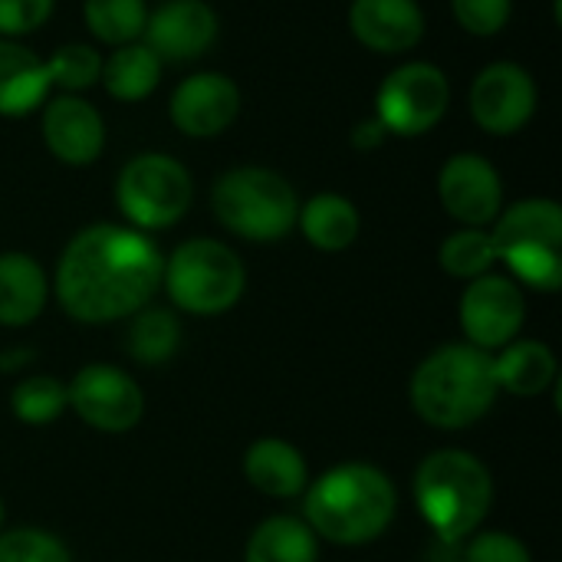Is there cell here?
<instances>
[{"label": "cell", "mask_w": 562, "mask_h": 562, "mask_svg": "<svg viewBox=\"0 0 562 562\" xmlns=\"http://www.w3.org/2000/svg\"><path fill=\"white\" fill-rule=\"evenodd\" d=\"M161 283L178 310L194 316H221L240 303L247 270L221 240L198 237L175 247L161 270Z\"/></svg>", "instance_id": "obj_7"}, {"label": "cell", "mask_w": 562, "mask_h": 562, "mask_svg": "<svg viewBox=\"0 0 562 562\" xmlns=\"http://www.w3.org/2000/svg\"><path fill=\"white\" fill-rule=\"evenodd\" d=\"M66 398L69 408L102 435H125L145 415L142 385L128 372L105 362L82 366L66 385Z\"/></svg>", "instance_id": "obj_10"}, {"label": "cell", "mask_w": 562, "mask_h": 562, "mask_svg": "<svg viewBox=\"0 0 562 562\" xmlns=\"http://www.w3.org/2000/svg\"><path fill=\"white\" fill-rule=\"evenodd\" d=\"M451 102L448 76L431 63H405L379 86L375 119L392 135H425L431 132Z\"/></svg>", "instance_id": "obj_9"}, {"label": "cell", "mask_w": 562, "mask_h": 562, "mask_svg": "<svg viewBox=\"0 0 562 562\" xmlns=\"http://www.w3.org/2000/svg\"><path fill=\"white\" fill-rule=\"evenodd\" d=\"M458 23L474 36H494L507 26L514 0H451Z\"/></svg>", "instance_id": "obj_31"}, {"label": "cell", "mask_w": 562, "mask_h": 562, "mask_svg": "<svg viewBox=\"0 0 562 562\" xmlns=\"http://www.w3.org/2000/svg\"><path fill=\"white\" fill-rule=\"evenodd\" d=\"M69 408L66 385L53 375L20 379L10 392V412L26 425H49Z\"/></svg>", "instance_id": "obj_28"}, {"label": "cell", "mask_w": 562, "mask_h": 562, "mask_svg": "<svg viewBox=\"0 0 562 562\" xmlns=\"http://www.w3.org/2000/svg\"><path fill=\"white\" fill-rule=\"evenodd\" d=\"M0 562H69V550L46 530H10L0 533Z\"/></svg>", "instance_id": "obj_30"}, {"label": "cell", "mask_w": 562, "mask_h": 562, "mask_svg": "<svg viewBox=\"0 0 562 562\" xmlns=\"http://www.w3.org/2000/svg\"><path fill=\"white\" fill-rule=\"evenodd\" d=\"M46 148L66 165H92L105 145V125L95 105L79 95H56L43 109Z\"/></svg>", "instance_id": "obj_16"}, {"label": "cell", "mask_w": 562, "mask_h": 562, "mask_svg": "<svg viewBox=\"0 0 562 562\" xmlns=\"http://www.w3.org/2000/svg\"><path fill=\"white\" fill-rule=\"evenodd\" d=\"M99 79L119 102H138L155 92L161 79V59L145 43H125L109 59H102Z\"/></svg>", "instance_id": "obj_24"}, {"label": "cell", "mask_w": 562, "mask_h": 562, "mask_svg": "<svg viewBox=\"0 0 562 562\" xmlns=\"http://www.w3.org/2000/svg\"><path fill=\"white\" fill-rule=\"evenodd\" d=\"M349 26L375 53H405L425 36V13L415 0H352Z\"/></svg>", "instance_id": "obj_17"}, {"label": "cell", "mask_w": 562, "mask_h": 562, "mask_svg": "<svg viewBox=\"0 0 562 562\" xmlns=\"http://www.w3.org/2000/svg\"><path fill=\"white\" fill-rule=\"evenodd\" d=\"M145 46L165 63H188L217 40V13L204 0H168L145 23Z\"/></svg>", "instance_id": "obj_14"}, {"label": "cell", "mask_w": 562, "mask_h": 562, "mask_svg": "<svg viewBox=\"0 0 562 562\" xmlns=\"http://www.w3.org/2000/svg\"><path fill=\"white\" fill-rule=\"evenodd\" d=\"M303 237L326 254H339L356 244L359 237V211L342 194H316L300 207L296 217Z\"/></svg>", "instance_id": "obj_22"}, {"label": "cell", "mask_w": 562, "mask_h": 562, "mask_svg": "<svg viewBox=\"0 0 562 562\" xmlns=\"http://www.w3.org/2000/svg\"><path fill=\"white\" fill-rule=\"evenodd\" d=\"M82 16L95 40L109 46H125L145 33L148 7L145 0H86Z\"/></svg>", "instance_id": "obj_26"}, {"label": "cell", "mask_w": 562, "mask_h": 562, "mask_svg": "<svg viewBox=\"0 0 562 562\" xmlns=\"http://www.w3.org/2000/svg\"><path fill=\"white\" fill-rule=\"evenodd\" d=\"M194 198L188 168L178 158L148 151L135 155L115 181V201L135 231H161L178 224Z\"/></svg>", "instance_id": "obj_8"}, {"label": "cell", "mask_w": 562, "mask_h": 562, "mask_svg": "<svg viewBox=\"0 0 562 562\" xmlns=\"http://www.w3.org/2000/svg\"><path fill=\"white\" fill-rule=\"evenodd\" d=\"M494 263H497V250H494L491 231H484V227H464L441 244V267L454 280L471 283L477 277L491 273Z\"/></svg>", "instance_id": "obj_27"}, {"label": "cell", "mask_w": 562, "mask_h": 562, "mask_svg": "<svg viewBox=\"0 0 562 562\" xmlns=\"http://www.w3.org/2000/svg\"><path fill=\"white\" fill-rule=\"evenodd\" d=\"M53 89L46 59H40L33 49L0 40V115H26L36 105L46 102Z\"/></svg>", "instance_id": "obj_19"}, {"label": "cell", "mask_w": 562, "mask_h": 562, "mask_svg": "<svg viewBox=\"0 0 562 562\" xmlns=\"http://www.w3.org/2000/svg\"><path fill=\"white\" fill-rule=\"evenodd\" d=\"M46 69H49L53 86H63L69 92H79V89H89L92 82H99L102 56L95 49L82 46V43H69V46H59L46 59Z\"/></svg>", "instance_id": "obj_29"}, {"label": "cell", "mask_w": 562, "mask_h": 562, "mask_svg": "<svg viewBox=\"0 0 562 562\" xmlns=\"http://www.w3.org/2000/svg\"><path fill=\"white\" fill-rule=\"evenodd\" d=\"M49 300L43 267L26 254H0V326H30Z\"/></svg>", "instance_id": "obj_20"}, {"label": "cell", "mask_w": 562, "mask_h": 562, "mask_svg": "<svg viewBox=\"0 0 562 562\" xmlns=\"http://www.w3.org/2000/svg\"><path fill=\"white\" fill-rule=\"evenodd\" d=\"M128 356L142 366L168 362L181 346V326L168 310H138L125 336Z\"/></svg>", "instance_id": "obj_25"}, {"label": "cell", "mask_w": 562, "mask_h": 562, "mask_svg": "<svg viewBox=\"0 0 562 562\" xmlns=\"http://www.w3.org/2000/svg\"><path fill=\"white\" fill-rule=\"evenodd\" d=\"M412 491L422 520L448 543L477 533L494 501L487 464L461 448H441L428 454L415 471Z\"/></svg>", "instance_id": "obj_4"}, {"label": "cell", "mask_w": 562, "mask_h": 562, "mask_svg": "<svg viewBox=\"0 0 562 562\" xmlns=\"http://www.w3.org/2000/svg\"><path fill=\"white\" fill-rule=\"evenodd\" d=\"M408 395L422 422L445 431L471 428L501 395L494 356L471 342H448L415 369Z\"/></svg>", "instance_id": "obj_3"}, {"label": "cell", "mask_w": 562, "mask_h": 562, "mask_svg": "<svg viewBox=\"0 0 562 562\" xmlns=\"http://www.w3.org/2000/svg\"><path fill=\"white\" fill-rule=\"evenodd\" d=\"M30 362V352L26 349H7V352H0V369H20V366H26Z\"/></svg>", "instance_id": "obj_35"}, {"label": "cell", "mask_w": 562, "mask_h": 562, "mask_svg": "<svg viewBox=\"0 0 562 562\" xmlns=\"http://www.w3.org/2000/svg\"><path fill=\"white\" fill-rule=\"evenodd\" d=\"M53 13V0H0V40L40 30Z\"/></svg>", "instance_id": "obj_32"}, {"label": "cell", "mask_w": 562, "mask_h": 562, "mask_svg": "<svg viewBox=\"0 0 562 562\" xmlns=\"http://www.w3.org/2000/svg\"><path fill=\"white\" fill-rule=\"evenodd\" d=\"M385 135L389 132H385V125L379 119H366L362 125L352 128V145L362 148V151H369V148H379L385 142Z\"/></svg>", "instance_id": "obj_34"}, {"label": "cell", "mask_w": 562, "mask_h": 562, "mask_svg": "<svg viewBox=\"0 0 562 562\" xmlns=\"http://www.w3.org/2000/svg\"><path fill=\"white\" fill-rule=\"evenodd\" d=\"M319 537L300 517H270L263 520L244 550V562H316Z\"/></svg>", "instance_id": "obj_23"}, {"label": "cell", "mask_w": 562, "mask_h": 562, "mask_svg": "<svg viewBox=\"0 0 562 562\" xmlns=\"http://www.w3.org/2000/svg\"><path fill=\"white\" fill-rule=\"evenodd\" d=\"M461 329L471 346L494 352L517 339L527 319V303L520 283L501 273H484L468 283L461 296Z\"/></svg>", "instance_id": "obj_11"}, {"label": "cell", "mask_w": 562, "mask_h": 562, "mask_svg": "<svg viewBox=\"0 0 562 562\" xmlns=\"http://www.w3.org/2000/svg\"><path fill=\"white\" fill-rule=\"evenodd\" d=\"M165 257L135 227L92 224L79 231L56 263V300L76 323L128 319L158 293Z\"/></svg>", "instance_id": "obj_1"}, {"label": "cell", "mask_w": 562, "mask_h": 562, "mask_svg": "<svg viewBox=\"0 0 562 562\" xmlns=\"http://www.w3.org/2000/svg\"><path fill=\"white\" fill-rule=\"evenodd\" d=\"M244 477L254 491L273 501H293L310 484L303 454L290 441H280V438H260L247 448Z\"/></svg>", "instance_id": "obj_18"}, {"label": "cell", "mask_w": 562, "mask_h": 562, "mask_svg": "<svg viewBox=\"0 0 562 562\" xmlns=\"http://www.w3.org/2000/svg\"><path fill=\"white\" fill-rule=\"evenodd\" d=\"M557 372H560V366H557L553 349L537 339L510 342L501 349V356H494L497 389L510 392L517 398L543 395L550 385H557Z\"/></svg>", "instance_id": "obj_21"}, {"label": "cell", "mask_w": 562, "mask_h": 562, "mask_svg": "<svg viewBox=\"0 0 562 562\" xmlns=\"http://www.w3.org/2000/svg\"><path fill=\"white\" fill-rule=\"evenodd\" d=\"M438 194L445 211L464 227H487L504 207V184L497 168L474 151H461L445 161L438 175Z\"/></svg>", "instance_id": "obj_13"}, {"label": "cell", "mask_w": 562, "mask_h": 562, "mask_svg": "<svg viewBox=\"0 0 562 562\" xmlns=\"http://www.w3.org/2000/svg\"><path fill=\"white\" fill-rule=\"evenodd\" d=\"M240 112V89L221 72L188 76L171 95V122L191 138L221 135Z\"/></svg>", "instance_id": "obj_15"}, {"label": "cell", "mask_w": 562, "mask_h": 562, "mask_svg": "<svg viewBox=\"0 0 562 562\" xmlns=\"http://www.w3.org/2000/svg\"><path fill=\"white\" fill-rule=\"evenodd\" d=\"M217 221L244 240H280L296 227L300 198L290 181L270 168L224 171L211 191Z\"/></svg>", "instance_id": "obj_6"}, {"label": "cell", "mask_w": 562, "mask_h": 562, "mask_svg": "<svg viewBox=\"0 0 562 562\" xmlns=\"http://www.w3.org/2000/svg\"><path fill=\"white\" fill-rule=\"evenodd\" d=\"M464 562H533L530 560V550L510 537V533H501V530H491V533H481L471 540Z\"/></svg>", "instance_id": "obj_33"}, {"label": "cell", "mask_w": 562, "mask_h": 562, "mask_svg": "<svg viewBox=\"0 0 562 562\" xmlns=\"http://www.w3.org/2000/svg\"><path fill=\"white\" fill-rule=\"evenodd\" d=\"M398 510V491L385 471L366 461H349L303 491L306 527L336 547H366L379 540Z\"/></svg>", "instance_id": "obj_2"}, {"label": "cell", "mask_w": 562, "mask_h": 562, "mask_svg": "<svg viewBox=\"0 0 562 562\" xmlns=\"http://www.w3.org/2000/svg\"><path fill=\"white\" fill-rule=\"evenodd\" d=\"M3 517H7V510H3V501H0V530H3Z\"/></svg>", "instance_id": "obj_36"}, {"label": "cell", "mask_w": 562, "mask_h": 562, "mask_svg": "<svg viewBox=\"0 0 562 562\" xmlns=\"http://www.w3.org/2000/svg\"><path fill=\"white\" fill-rule=\"evenodd\" d=\"M537 112V82L517 63H494L481 69L471 86V115L491 135L520 132Z\"/></svg>", "instance_id": "obj_12"}, {"label": "cell", "mask_w": 562, "mask_h": 562, "mask_svg": "<svg viewBox=\"0 0 562 562\" xmlns=\"http://www.w3.org/2000/svg\"><path fill=\"white\" fill-rule=\"evenodd\" d=\"M497 263H507L514 280L557 293L562 286V207L550 198H527L497 214L491 231Z\"/></svg>", "instance_id": "obj_5"}]
</instances>
